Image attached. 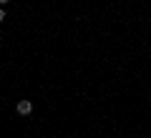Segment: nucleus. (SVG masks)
I'll use <instances>...</instances> for the list:
<instances>
[{
  "instance_id": "nucleus-3",
  "label": "nucleus",
  "mask_w": 151,
  "mask_h": 138,
  "mask_svg": "<svg viewBox=\"0 0 151 138\" xmlns=\"http://www.w3.org/2000/svg\"><path fill=\"white\" fill-rule=\"evenodd\" d=\"M8 3H10V0H0V5H8Z\"/></svg>"
},
{
  "instance_id": "nucleus-2",
  "label": "nucleus",
  "mask_w": 151,
  "mask_h": 138,
  "mask_svg": "<svg viewBox=\"0 0 151 138\" xmlns=\"http://www.w3.org/2000/svg\"><path fill=\"white\" fill-rule=\"evenodd\" d=\"M5 20V10H3V8H0V23Z\"/></svg>"
},
{
  "instance_id": "nucleus-1",
  "label": "nucleus",
  "mask_w": 151,
  "mask_h": 138,
  "mask_svg": "<svg viewBox=\"0 0 151 138\" xmlns=\"http://www.w3.org/2000/svg\"><path fill=\"white\" fill-rule=\"evenodd\" d=\"M15 113H18V116H30V113H33V101H18Z\"/></svg>"
}]
</instances>
